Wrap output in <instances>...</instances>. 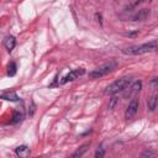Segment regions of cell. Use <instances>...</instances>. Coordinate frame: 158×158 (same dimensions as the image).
I'll return each instance as SVG.
<instances>
[{"instance_id": "obj_1", "label": "cell", "mask_w": 158, "mask_h": 158, "mask_svg": "<svg viewBox=\"0 0 158 158\" xmlns=\"http://www.w3.org/2000/svg\"><path fill=\"white\" fill-rule=\"evenodd\" d=\"M157 49V40H153L148 43H143L139 46H130L122 49V52L125 54H130V56H138V54H143V53H148V52H153Z\"/></svg>"}, {"instance_id": "obj_2", "label": "cell", "mask_w": 158, "mask_h": 158, "mask_svg": "<svg viewBox=\"0 0 158 158\" xmlns=\"http://www.w3.org/2000/svg\"><path fill=\"white\" fill-rule=\"evenodd\" d=\"M130 84H131V78H130V77L120 78V79H117L116 81H114L112 84H110V85L105 89V94H107V95H115V94H117L118 91L125 90Z\"/></svg>"}, {"instance_id": "obj_3", "label": "cell", "mask_w": 158, "mask_h": 158, "mask_svg": "<svg viewBox=\"0 0 158 158\" xmlns=\"http://www.w3.org/2000/svg\"><path fill=\"white\" fill-rule=\"evenodd\" d=\"M116 67H117V62H116V60H110V62H107V63H105V64L98 67V68L94 69L93 72H90V73H89V77H90L91 79H99V78H101V77H104V75L111 73Z\"/></svg>"}, {"instance_id": "obj_4", "label": "cell", "mask_w": 158, "mask_h": 158, "mask_svg": "<svg viewBox=\"0 0 158 158\" xmlns=\"http://www.w3.org/2000/svg\"><path fill=\"white\" fill-rule=\"evenodd\" d=\"M138 106H139L138 99H133V100H132V101L128 104V106H127V109H126V112H125V117H126L127 120H131V118H133V117L136 116L137 111H138Z\"/></svg>"}, {"instance_id": "obj_5", "label": "cell", "mask_w": 158, "mask_h": 158, "mask_svg": "<svg viewBox=\"0 0 158 158\" xmlns=\"http://www.w3.org/2000/svg\"><path fill=\"white\" fill-rule=\"evenodd\" d=\"M85 73V70L83 69V68H79V69H74V70H72V72H69L63 79H62V81H60V84H65V83H68V81H72V80H75L78 77H80V75H83Z\"/></svg>"}, {"instance_id": "obj_6", "label": "cell", "mask_w": 158, "mask_h": 158, "mask_svg": "<svg viewBox=\"0 0 158 158\" xmlns=\"http://www.w3.org/2000/svg\"><path fill=\"white\" fill-rule=\"evenodd\" d=\"M141 86H142V83H141V81H135V83L130 86L128 91L125 93V98H132V96H135V95L141 90Z\"/></svg>"}, {"instance_id": "obj_7", "label": "cell", "mask_w": 158, "mask_h": 158, "mask_svg": "<svg viewBox=\"0 0 158 158\" xmlns=\"http://www.w3.org/2000/svg\"><path fill=\"white\" fill-rule=\"evenodd\" d=\"M148 16H149V10H148V9H142V10H139L137 14H135V15L131 17V20H132V21H144Z\"/></svg>"}, {"instance_id": "obj_8", "label": "cell", "mask_w": 158, "mask_h": 158, "mask_svg": "<svg viewBox=\"0 0 158 158\" xmlns=\"http://www.w3.org/2000/svg\"><path fill=\"white\" fill-rule=\"evenodd\" d=\"M15 152H16V156L21 157V158H26V157L30 156V148L27 146H25V144L23 146H19Z\"/></svg>"}, {"instance_id": "obj_9", "label": "cell", "mask_w": 158, "mask_h": 158, "mask_svg": "<svg viewBox=\"0 0 158 158\" xmlns=\"http://www.w3.org/2000/svg\"><path fill=\"white\" fill-rule=\"evenodd\" d=\"M15 44H16V41H15V37H14V36H7V37L4 40V46H5V48H6L9 52H11V51L14 49Z\"/></svg>"}, {"instance_id": "obj_10", "label": "cell", "mask_w": 158, "mask_h": 158, "mask_svg": "<svg viewBox=\"0 0 158 158\" xmlns=\"http://www.w3.org/2000/svg\"><path fill=\"white\" fill-rule=\"evenodd\" d=\"M147 106H148V110H149V111H154V110L157 109V96H156V95H153V96H151V98L148 99Z\"/></svg>"}, {"instance_id": "obj_11", "label": "cell", "mask_w": 158, "mask_h": 158, "mask_svg": "<svg viewBox=\"0 0 158 158\" xmlns=\"http://www.w3.org/2000/svg\"><path fill=\"white\" fill-rule=\"evenodd\" d=\"M88 147H89V144H88V143H86V144H84V146H81L77 152H74V153H73V156H72V157H74V158H77V157H81V156L88 151Z\"/></svg>"}, {"instance_id": "obj_12", "label": "cell", "mask_w": 158, "mask_h": 158, "mask_svg": "<svg viewBox=\"0 0 158 158\" xmlns=\"http://www.w3.org/2000/svg\"><path fill=\"white\" fill-rule=\"evenodd\" d=\"M16 74V63L15 62H11L9 65H7V75L12 77Z\"/></svg>"}, {"instance_id": "obj_13", "label": "cell", "mask_w": 158, "mask_h": 158, "mask_svg": "<svg viewBox=\"0 0 158 158\" xmlns=\"http://www.w3.org/2000/svg\"><path fill=\"white\" fill-rule=\"evenodd\" d=\"M117 102H118V99H117V96H115V95H114V96L110 99V101H109V106H107V107H109V110H112V109L116 106V104H117Z\"/></svg>"}, {"instance_id": "obj_14", "label": "cell", "mask_w": 158, "mask_h": 158, "mask_svg": "<svg viewBox=\"0 0 158 158\" xmlns=\"http://www.w3.org/2000/svg\"><path fill=\"white\" fill-rule=\"evenodd\" d=\"M104 156H105L104 148H102V147H99V148L96 149V152H95V157H96V158H101V157H104Z\"/></svg>"}, {"instance_id": "obj_15", "label": "cell", "mask_w": 158, "mask_h": 158, "mask_svg": "<svg viewBox=\"0 0 158 158\" xmlns=\"http://www.w3.org/2000/svg\"><path fill=\"white\" fill-rule=\"evenodd\" d=\"M21 118H22V114H20V112L14 114V122H19Z\"/></svg>"}, {"instance_id": "obj_16", "label": "cell", "mask_w": 158, "mask_h": 158, "mask_svg": "<svg viewBox=\"0 0 158 158\" xmlns=\"http://www.w3.org/2000/svg\"><path fill=\"white\" fill-rule=\"evenodd\" d=\"M154 156V153L153 152H144V153H142V157H153Z\"/></svg>"}, {"instance_id": "obj_17", "label": "cell", "mask_w": 158, "mask_h": 158, "mask_svg": "<svg viewBox=\"0 0 158 158\" xmlns=\"http://www.w3.org/2000/svg\"><path fill=\"white\" fill-rule=\"evenodd\" d=\"M152 85H153V88H157V78H153V80H152Z\"/></svg>"}, {"instance_id": "obj_18", "label": "cell", "mask_w": 158, "mask_h": 158, "mask_svg": "<svg viewBox=\"0 0 158 158\" xmlns=\"http://www.w3.org/2000/svg\"><path fill=\"white\" fill-rule=\"evenodd\" d=\"M138 35V32L136 31V32H132V33H128V37H135V36H137Z\"/></svg>"}]
</instances>
